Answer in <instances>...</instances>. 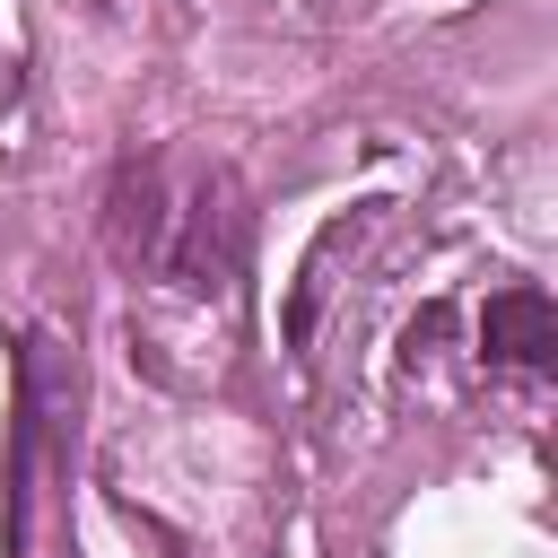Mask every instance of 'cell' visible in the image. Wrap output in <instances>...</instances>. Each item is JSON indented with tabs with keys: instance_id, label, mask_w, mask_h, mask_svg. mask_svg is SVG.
I'll use <instances>...</instances> for the list:
<instances>
[{
	"instance_id": "cell-2",
	"label": "cell",
	"mask_w": 558,
	"mask_h": 558,
	"mask_svg": "<svg viewBox=\"0 0 558 558\" xmlns=\"http://www.w3.org/2000/svg\"><path fill=\"white\" fill-rule=\"evenodd\" d=\"M113 253L122 262H157L166 253V209H157V174L148 166L113 174Z\"/></svg>"
},
{
	"instance_id": "cell-1",
	"label": "cell",
	"mask_w": 558,
	"mask_h": 558,
	"mask_svg": "<svg viewBox=\"0 0 558 558\" xmlns=\"http://www.w3.org/2000/svg\"><path fill=\"white\" fill-rule=\"evenodd\" d=\"M480 349L506 366H558V305L541 288H497L480 305Z\"/></svg>"
},
{
	"instance_id": "cell-3",
	"label": "cell",
	"mask_w": 558,
	"mask_h": 558,
	"mask_svg": "<svg viewBox=\"0 0 558 558\" xmlns=\"http://www.w3.org/2000/svg\"><path fill=\"white\" fill-rule=\"evenodd\" d=\"M26 462H35V392L17 375V410H9V462H0V549H26Z\"/></svg>"
},
{
	"instance_id": "cell-4",
	"label": "cell",
	"mask_w": 558,
	"mask_h": 558,
	"mask_svg": "<svg viewBox=\"0 0 558 558\" xmlns=\"http://www.w3.org/2000/svg\"><path fill=\"white\" fill-rule=\"evenodd\" d=\"M227 227H235V209H218V192H201V201H192V227H183V244H174V253H157V262H166L183 288H209V270L227 262V244H218Z\"/></svg>"
}]
</instances>
